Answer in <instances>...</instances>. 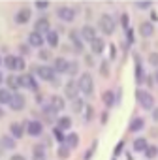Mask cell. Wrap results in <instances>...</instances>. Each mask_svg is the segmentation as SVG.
<instances>
[{
    "label": "cell",
    "mask_w": 158,
    "mask_h": 160,
    "mask_svg": "<svg viewBox=\"0 0 158 160\" xmlns=\"http://www.w3.org/2000/svg\"><path fill=\"white\" fill-rule=\"evenodd\" d=\"M0 117H2V111H0Z\"/></svg>",
    "instance_id": "816d5d0a"
},
{
    "label": "cell",
    "mask_w": 158,
    "mask_h": 160,
    "mask_svg": "<svg viewBox=\"0 0 158 160\" xmlns=\"http://www.w3.org/2000/svg\"><path fill=\"white\" fill-rule=\"evenodd\" d=\"M91 119H92V109L87 106V121H91Z\"/></svg>",
    "instance_id": "ee69618b"
},
{
    "label": "cell",
    "mask_w": 158,
    "mask_h": 160,
    "mask_svg": "<svg viewBox=\"0 0 158 160\" xmlns=\"http://www.w3.org/2000/svg\"><path fill=\"white\" fill-rule=\"evenodd\" d=\"M51 30V25H49V19H45V17H42V19H38L36 21V25H34V32H49Z\"/></svg>",
    "instance_id": "30bf717a"
},
{
    "label": "cell",
    "mask_w": 158,
    "mask_h": 160,
    "mask_svg": "<svg viewBox=\"0 0 158 160\" xmlns=\"http://www.w3.org/2000/svg\"><path fill=\"white\" fill-rule=\"evenodd\" d=\"M102 75H107V64H102Z\"/></svg>",
    "instance_id": "bcb514c9"
},
{
    "label": "cell",
    "mask_w": 158,
    "mask_h": 160,
    "mask_svg": "<svg viewBox=\"0 0 158 160\" xmlns=\"http://www.w3.org/2000/svg\"><path fill=\"white\" fill-rule=\"evenodd\" d=\"M10 130H12V136H13L15 139L23 138V134H25V128H23V124H19V122H13V124L10 126Z\"/></svg>",
    "instance_id": "9a60e30c"
},
{
    "label": "cell",
    "mask_w": 158,
    "mask_h": 160,
    "mask_svg": "<svg viewBox=\"0 0 158 160\" xmlns=\"http://www.w3.org/2000/svg\"><path fill=\"white\" fill-rule=\"evenodd\" d=\"M2 145H4L6 149H13V147H15V141H13L12 138H2Z\"/></svg>",
    "instance_id": "1f68e13d"
},
{
    "label": "cell",
    "mask_w": 158,
    "mask_h": 160,
    "mask_svg": "<svg viewBox=\"0 0 158 160\" xmlns=\"http://www.w3.org/2000/svg\"><path fill=\"white\" fill-rule=\"evenodd\" d=\"M6 83H8V89H12V91H17V89L21 87V81H19L17 75H8Z\"/></svg>",
    "instance_id": "2e32d148"
},
{
    "label": "cell",
    "mask_w": 158,
    "mask_h": 160,
    "mask_svg": "<svg viewBox=\"0 0 158 160\" xmlns=\"http://www.w3.org/2000/svg\"><path fill=\"white\" fill-rule=\"evenodd\" d=\"M145 156H147V158H154V156H158V147H156V145H149V147L145 149Z\"/></svg>",
    "instance_id": "83f0119b"
},
{
    "label": "cell",
    "mask_w": 158,
    "mask_h": 160,
    "mask_svg": "<svg viewBox=\"0 0 158 160\" xmlns=\"http://www.w3.org/2000/svg\"><path fill=\"white\" fill-rule=\"evenodd\" d=\"M25 104H27V100H25V96H21V94H13L12 96V102L8 104L13 111H21L23 108H25Z\"/></svg>",
    "instance_id": "52a82bcc"
},
{
    "label": "cell",
    "mask_w": 158,
    "mask_h": 160,
    "mask_svg": "<svg viewBox=\"0 0 158 160\" xmlns=\"http://www.w3.org/2000/svg\"><path fill=\"white\" fill-rule=\"evenodd\" d=\"M143 77H145V75H143V70H141V64L137 62V64H136V81H137V83H141V81H143Z\"/></svg>",
    "instance_id": "4dcf8cb0"
},
{
    "label": "cell",
    "mask_w": 158,
    "mask_h": 160,
    "mask_svg": "<svg viewBox=\"0 0 158 160\" xmlns=\"http://www.w3.org/2000/svg\"><path fill=\"white\" fill-rule=\"evenodd\" d=\"M58 156L60 158H68L70 156V147L68 145H60L58 147Z\"/></svg>",
    "instance_id": "f546056e"
},
{
    "label": "cell",
    "mask_w": 158,
    "mask_h": 160,
    "mask_svg": "<svg viewBox=\"0 0 158 160\" xmlns=\"http://www.w3.org/2000/svg\"><path fill=\"white\" fill-rule=\"evenodd\" d=\"M109 53H111V58H115V55H117V51H115V47H113V45H111V51H109Z\"/></svg>",
    "instance_id": "c3c4849f"
},
{
    "label": "cell",
    "mask_w": 158,
    "mask_h": 160,
    "mask_svg": "<svg viewBox=\"0 0 158 160\" xmlns=\"http://www.w3.org/2000/svg\"><path fill=\"white\" fill-rule=\"evenodd\" d=\"M77 143H79V136H77L75 132L68 134V138H66V145H68L70 149H73V147H77Z\"/></svg>",
    "instance_id": "cb8c5ba5"
},
{
    "label": "cell",
    "mask_w": 158,
    "mask_h": 160,
    "mask_svg": "<svg viewBox=\"0 0 158 160\" xmlns=\"http://www.w3.org/2000/svg\"><path fill=\"white\" fill-rule=\"evenodd\" d=\"M81 108H83V102L75 98V100H73V104H72V109H73V111H81Z\"/></svg>",
    "instance_id": "836d02e7"
},
{
    "label": "cell",
    "mask_w": 158,
    "mask_h": 160,
    "mask_svg": "<svg viewBox=\"0 0 158 160\" xmlns=\"http://www.w3.org/2000/svg\"><path fill=\"white\" fill-rule=\"evenodd\" d=\"M152 119L158 121V109H152Z\"/></svg>",
    "instance_id": "7dc6e473"
},
{
    "label": "cell",
    "mask_w": 158,
    "mask_h": 160,
    "mask_svg": "<svg viewBox=\"0 0 158 160\" xmlns=\"http://www.w3.org/2000/svg\"><path fill=\"white\" fill-rule=\"evenodd\" d=\"M36 72L43 81H53V77H55V68H49V66H40L36 68Z\"/></svg>",
    "instance_id": "5b68a950"
},
{
    "label": "cell",
    "mask_w": 158,
    "mask_h": 160,
    "mask_svg": "<svg viewBox=\"0 0 158 160\" xmlns=\"http://www.w3.org/2000/svg\"><path fill=\"white\" fill-rule=\"evenodd\" d=\"M85 60H87V64H89V66H92V64H94V60H92V57H91V55H89Z\"/></svg>",
    "instance_id": "f6af8a7d"
},
{
    "label": "cell",
    "mask_w": 158,
    "mask_h": 160,
    "mask_svg": "<svg viewBox=\"0 0 158 160\" xmlns=\"http://www.w3.org/2000/svg\"><path fill=\"white\" fill-rule=\"evenodd\" d=\"M28 19H30V10H28V8H23V10H19V12H17V15H15V21H17L19 25H25V23H28Z\"/></svg>",
    "instance_id": "7c38bea8"
},
{
    "label": "cell",
    "mask_w": 158,
    "mask_h": 160,
    "mask_svg": "<svg viewBox=\"0 0 158 160\" xmlns=\"http://www.w3.org/2000/svg\"><path fill=\"white\" fill-rule=\"evenodd\" d=\"M57 15H58L62 21H73L75 12H73L72 8H68V6H60V8L57 10Z\"/></svg>",
    "instance_id": "8992f818"
},
{
    "label": "cell",
    "mask_w": 158,
    "mask_h": 160,
    "mask_svg": "<svg viewBox=\"0 0 158 160\" xmlns=\"http://www.w3.org/2000/svg\"><path fill=\"white\" fill-rule=\"evenodd\" d=\"M28 43H30L32 47H42V45H43V36H42L40 32H32V34L28 36Z\"/></svg>",
    "instance_id": "5bb4252c"
},
{
    "label": "cell",
    "mask_w": 158,
    "mask_h": 160,
    "mask_svg": "<svg viewBox=\"0 0 158 160\" xmlns=\"http://www.w3.org/2000/svg\"><path fill=\"white\" fill-rule=\"evenodd\" d=\"M122 27L128 30V15H122Z\"/></svg>",
    "instance_id": "b9f144b4"
},
{
    "label": "cell",
    "mask_w": 158,
    "mask_h": 160,
    "mask_svg": "<svg viewBox=\"0 0 158 160\" xmlns=\"http://www.w3.org/2000/svg\"><path fill=\"white\" fill-rule=\"evenodd\" d=\"M2 81H4V75H2V73H0V83H2Z\"/></svg>",
    "instance_id": "681fc988"
},
{
    "label": "cell",
    "mask_w": 158,
    "mask_h": 160,
    "mask_svg": "<svg viewBox=\"0 0 158 160\" xmlns=\"http://www.w3.org/2000/svg\"><path fill=\"white\" fill-rule=\"evenodd\" d=\"M126 38H128V43H132V42H134V34H132V30H130V28L126 30Z\"/></svg>",
    "instance_id": "60d3db41"
},
{
    "label": "cell",
    "mask_w": 158,
    "mask_h": 160,
    "mask_svg": "<svg viewBox=\"0 0 158 160\" xmlns=\"http://www.w3.org/2000/svg\"><path fill=\"white\" fill-rule=\"evenodd\" d=\"M10 160H27V158H25L23 154H13V156H12Z\"/></svg>",
    "instance_id": "7bdbcfd3"
},
{
    "label": "cell",
    "mask_w": 158,
    "mask_h": 160,
    "mask_svg": "<svg viewBox=\"0 0 158 160\" xmlns=\"http://www.w3.org/2000/svg\"><path fill=\"white\" fill-rule=\"evenodd\" d=\"M47 43L51 47H58V32L57 30H49L47 32Z\"/></svg>",
    "instance_id": "ac0fdd59"
},
{
    "label": "cell",
    "mask_w": 158,
    "mask_h": 160,
    "mask_svg": "<svg viewBox=\"0 0 158 160\" xmlns=\"http://www.w3.org/2000/svg\"><path fill=\"white\" fill-rule=\"evenodd\" d=\"M137 8H139V10H149L151 4H149V2H141V4H137Z\"/></svg>",
    "instance_id": "ab89813d"
},
{
    "label": "cell",
    "mask_w": 158,
    "mask_h": 160,
    "mask_svg": "<svg viewBox=\"0 0 158 160\" xmlns=\"http://www.w3.org/2000/svg\"><path fill=\"white\" fill-rule=\"evenodd\" d=\"M15 70H25V60L17 57V64H15Z\"/></svg>",
    "instance_id": "74e56055"
},
{
    "label": "cell",
    "mask_w": 158,
    "mask_h": 160,
    "mask_svg": "<svg viewBox=\"0 0 158 160\" xmlns=\"http://www.w3.org/2000/svg\"><path fill=\"white\" fill-rule=\"evenodd\" d=\"M149 62H151L152 66H158V53H151V55H149Z\"/></svg>",
    "instance_id": "d590c367"
},
{
    "label": "cell",
    "mask_w": 158,
    "mask_h": 160,
    "mask_svg": "<svg viewBox=\"0 0 158 160\" xmlns=\"http://www.w3.org/2000/svg\"><path fill=\"white\" fill-rule=\"evenodd\" d=\"M40 58L47 60V58H51V53H49V51H45V49H42V51H40Z\"/></svg>",
    "instance_id": "8d00e7d4"
},
{
    "label": "cell",
    "mask_w": 158,
    "mask_h": 160,
    "mask_svg": "<svg viewBox=\"0 0 158 160\" xmlns=\"http://www.w3.org/2000/svg\"><path fill=\"white\" fill-rule=\"evenodd\" d=\"M27 132H28L30 136L38 138V136H42V132H43V124H42L40 121H30L28 126H27Z\"/></svg>",
    "instance_id": "ba28073f"
},
{
    "label": "cell",
    "mask_w": 158,
    "mask_h": 160,
    "mask_svg": "<svg viewBox=\"0 0 158 160\" xmlns=\"http://www.w3.org/2000/svg\"><path fill=\"white\" fill-rule=\"evenodd\" d=\"M12 92L8 89H0V104H10L12 102Z\"/></svg>",
    "instance_id": "d4e9b609"
},
{
    "label": "cell",
    "mask_w": 158,
    "mask_h": 160,
    "mask_svg": "<svg viewBox=\"0 0 158 160\" xmlns=\"http://www.w3.org/2000/svg\"><path fill=\"white\" fill-rule=\"evenodd\" d=\"M102 100H104V104H106L107 108H111V106L115 104V94H113V91H106V92L102 94Z\"/></svg>",
    "instance_id": "ffe728a7"
},
{
    "label": "cell",
    "mask_w": 158,
    "mask_h": 160,
    "mask_svg": "<svg viewBox=\"0 0 158 160\" xmlns=\"http://www.w3.org/2000/svg\"><path fill=\"white\" fill-rule=\"evenodd\" d=\"M53 134H55V139H58V141H64V139H66V138H64V134H62V130H60L58 126L53 130Z\"/></svg>",
    "instance_id": "d6a6232c"
},
{
    "label": "cell",
    "mask_w": 158,
    "mask_h": 160,
    "mask_svg": "<svg viewBox=\"0 0 158 160\" xmlns=\"http://www.w3.org/2000/svg\"><path fill=\"white\" fill-rule=\"evenodd\" d=\"M32 160H45V151H43V147H36V149H34Z\"/></svg>",
    "instance_id": "f1b7e54d"
},
{
    "label": "cell",
    "mask_w": 158,
    "mask_h": 160,
    "mask_svg": "<svg viewBox=\"0 0 158 160\" xmlns=\"http://www.w3.org/2000/svg\"><path fill=\"white\" fill-rule=\"evenodd\" d=\"M36 8L38 10H45V8H49V4L47 2H36Z\"/></svg>",
    "instance_id": "f35d334b"
},
{
    "label": "cell",
    "mask_w": 158,
    "mask_h": 160,
    "mask_svg": "<svg viewBox=\"0 0 158 160\" xmlns=\"http://www.w3.org/2000/svg\"><path fill=\"white\" fill-rule=\"evenodd\" d=\"M98 25H100V30H102L104 34H113V32H115V21H113V17L107 15V13L100 17Z\"/></svg>",
    "instance_id": "7a4b0ae2"
},
{
    "label": "cell",
    "mask_w": 158,
    "mask_h": 160,
    "mask_svg": "<svg viewBox=\"0 0 158 160\" xmlns=\"http://www.w3.org/2000/svg\"><path fill=\"white\" fill-rule=\"evenodd\" d=\"M51 106H53L55 111L64 109V98H62V96H53V98H51Z\"/></svg>",
    "instance_id": "44dd1931"
},
{
    "label": "cell",
    "mask_w": 158,
    "mask_h": 160,
    "mask_svg": "<svg viewBox=\"0 0 158 160\" xmlns=\"http://www.w3.org/2000/svg\"><path fill=\"white\" fill-rule=\"evenodd\" d=\"M64 92H66V96L68 98H77V92H79V87H77V83H73V81H70V83H66V87H64Z\"/></svg>",
    "instance_id": "8fae6325"
},
{
    "label": "cell",
    "mask_w": 158,
    "mask_h": 160,
    "mask_svg": "<svg viewBox=\"0 0 158 160\" xmlns=\"http://www.w3.org/2000/svg\"><path fill=\"white\" fill-rule=\"evenodd\" d=\"M0 62H2V58H0Z\"/></svg>",
    "instance_id": "f5cc1de1"
},
{
    "label": "cell",
    "mask_w": 158,
    "mask_h": 160,
    "mask_svg": "<svg viewBox=\"0 0 158 160\" xmlns=\"http://www.w3.org/2000/svg\"><path fill=\"white\" fill-rule=\"evenodd\" d=\"M19 81H21V87H27L28 91H38V83L34 81V77L25 73V75H19Z\"/></svg>",
    "instance_id": "277c9868"
},
{
    "label": "cell",
    "mask_w": 158,
    "mask_h": 160,
    "mask_svg": "<svg viewBox=\"0 0 158 160\" xmlns=\"http://www.w3.org/2000/svg\"><path fill=\"white\" fill-rule=\"evenodd\" d=\"M4 64H6V68H10V70H15V64H17V57H13V55H8V57L4 58Z\"/></svg>",
    "instance_id": "484cf974"
},
{
    "label": "cell",
    "mask_w": 158,
    "mask_h": 160,
    "mask_svg": "<svg viewBox=\"0 0 158 160\" xmlns=\"http://www.w3.org/2000/svg\"><path fill=\"white\" fill-rule=\"evenodd\" d=\"M104 45H106V43H104V40L96 38V40L91 43V49H92V53H98V55H100V53L104 51Z\"/></svg>",
    "instance_id": "7402d4cb"
},
{
    "label": "cell",
    "mask_w": 158,
    "mask_h": 160,
    "mask_svg": "<svg viewBox=\"0 0 158 160\" xmlns=\"http://www.w3.org/2000/svg\"><path fill=\"white\" fill-rule=\"evenodd\" d=\"M154 79H156V83H158V72H156V73H154Z\"/></svg>",
    "instance_id": "f907efd6"
},
{
    "label": "cell",
    "mask_w": 158,
    "mask_h": 160,
    "mask_svg": "<svg viewBox=\"0 0 158 160\" xmlns=\"http://www.w3.org/2000/svg\"><path fill=\"white\" fill-rule=\"evenodd\" d=\"M70 126H72V119L70 117H60L58 119V128L60 130H68Z\"/></svg>",
    "instance_id": "4316f807"
},
{
    "label": "cell",
    "mask_w": 158,
    "mask_h": 160,
    "mask_svg": "<svg viewBox=\"0 0 158 160\" xmlns=\"http://www.w3.org/2000/svg\"><path fill=\"white\" fill-rule=\"evenodd\" d=\"M79 34H81V40L91 42V43L96 40V30H94L92 27H89V25H87V27H83L81 30H79Z\"/></svg>",
    "instance_id": "9c48e42d"
},
{
    "label": "cell",
    "mask_w": 158,
    "mask_h": 160,
    "mask_svg": "<svg viewBox=\"0 0 158 160\" xmlns=\"http://www.w3.org/2000/svg\"><path fill=\"white\" fill-rule=\"evenodd\" d=\"M66 73L75 75V73H77V62H70V66H68V72H66Z\"/></svg>",
    "instance_id": "e575fe53"
},
{
    "label": "cell",
    "mask_w": 158,
    "mask_h": 160,
    "mask_svg": "<svg viewBox=\"0 0 158 160\" xmlns=\"http://www.w3.org/2000/svg\"><path fill=\"white\" fill-rule=\"evenodd\" d=\"M137 100H139V104H141L143 109H152L154 108V98L147 91H137Z\"/></svg>",
    "instance_id": "3957f363"
},
{
    "label": "cell",
    "mask_w": 158,
    "mask_h": 160,
    "mask_svg": "<svg viewBox=\"0 0 158 160\" xmlns=\"http://www.w3.org/2000/svg\"><path fill=\"white\" fill-rule=\"evenodd\" d=\"M68 66H70V62L64 60L62 57L55 58V72H58V73H66V72H68Z\"/></svg>",
    "instance_id": "4fadbf2b"
},
{
    "label": "cell",
    "mask_w": 158,
    "mask_h": 160,
    "mask_svg": "<svg viewBox=\"0 0 158 160\" xmlns=\"http://www.w3.org/2000/svg\"><path fill=\"white\" fill-rule=\"evenodd\" d=\"M143 126H145V121L137 117V119H134V121L130 122V132H139Z\"/></svg>",
    "instance_id": "603a6c76"
},
{
    "label": "cell",
    "mask_w": 158,
    "mask_h": 160,
    "mask_svg": "<svg viewBox=\"0 0 158 160\" xmlns=\"http://www.w3.org/2000/svg\"><path fill=\"white\" fill-rule=\"evenodd\" d=\"M77 87H79V91H81L83 94H92L94 81H92L91 73H83V75H79V79H77Z\"/></svg>",
    "instance_id": "6da1fadb"
},
{
    "label": "cell",
    "mask_w": 158,
    "mask_h": 160,
    "mask_svg": "<svg viewBox=\"0 0 158 160\" xmlns=\"http://www.w3.org/2000/svg\"><path fill=\"white\" fill-rule=\"evenodd\" d=\"M139 32H141V36H145V38L152 36V32H154V27H152V23H141V27H139Z\"/></svg>",
    "instance_id": "e0dca14e"
},
{
    "label": "cell",
    "mask_w": 158,
    "mask_h": 160,
    "mask_svg": "<svg viewBox=\"0 0 158 160\" xmlns=\"http://www.w3.org/2000/svg\"><path fill=\"white\" fill-rule=\"evenodd\" d=\"M147 147H149V145H147V139H145V138H137V139L134 141V151H137V152H145Z\"/></svg>",
    "instance_id": "d6986e66"
}]
</instances>
